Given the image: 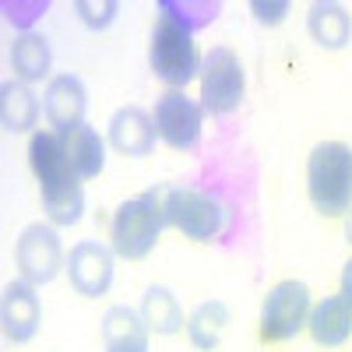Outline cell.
Returning a JSON list of instances; mask_svg holds the SVG:
<instances>
[{
	"label": "cell",
	"instance_id": "obj_1",
	"mask_svg": "<svg viewBox=\"0 0 352 352\" xmlns=\"http://www.w3.org/2000/svg\"><path fill=\"white\" fill-rule=\"evenodd\" d=\"M28 162L39 180V194H43V212L50 219V226H74L85 212V190L81 180L71 173L64 144L56 131H36L28 141Z\"/></svg>",
	"mask_w": 352,
	"mask_h": 352
},
{
	"label": "cell",
	"instance_id": "obj_2",
	"mask_svg": "<svg viewBox=\"0 0 352 352\" xmlns=\"http://www.w3.org/2000/svg\"><path fill=\"white\" fill-rule=\"evenodd\" d=\"M166 226H169V215H166V187H152V190H144V194L124 201L120 208L113 212L109 247H113L116 257L141 261V257L152 254V247L159 243Z\"/></svg>",
	"mask_w": 352,
	"mask_h": 352
},
{
	"label": "cell",
	"instance_id": "obj_3",
	"mask_svg": "<svg viewBox=\"0 0 352 352\" xmlns=\"http://www.w3.org/2000/svg\"><path fill=\"white\" fill-rule=\"evenodd\" d=\"M307 194L314 208L338 219L352 208V148L342 141H320L307 159Z\"/></svg>",
	"mask_w": 352,
	"mask_h": 352
},
{
	"label": "cell",
	"instance_id": "obj_4",
	"mask_svg": "<svg viewBox=\"0 0 352 352\" xmlns=\"http://www.w3.org/2000/svg\"><path fill=\"white\" fill-rule=\"evenodd\" d=\"M148 64H152V74L159 81H166L169 88H180V92L187 88V81H194L201 74V56H197L194 32L166 8H159V18H155V28H152Z\"/></svg>",
	"mask_w": 352,
	"mask_h": 352
},
{
	"label": "cell",
	"instance_id": "obj_5",
	"mask_svg": "<svg viewBox=\"0 0 352 352\" xmlns=\"http://www.w3.org/2000/svg\"><path fill=\"white\" fill-rule=\"evenodd\" d=\"M310 310H314V303H310L307 282L282 278L278 285L268 289V296H264V303H261V320H257L261 342L282 345L289 338H296L307 328Z\"/></svg>",
	"mask_w": 352,
	"mask_h": 352
},
{
	"label": "cell",
	"instance_id": "obj_6",
	"mask_svg": "<svg viewBox=\"0 0 352 352\" xmlns=\"http://www.w3.org/2000/svg\"><path fill=\"white\" fill-rule=\"evenodd\" d=\"M166 215L169 226L180 229L194 243H212L226 229V212L219 197L197 187H166Z\"/></svg>",
	"mask_w": 352,
	"mask_h": 352
},
{
	"label": "cell",
	"instance_id": "obj_7",
	"mask_svg": "<svg viewBox=\"0 0 352 352\" xmlns=\"http://www.w3.org/2000/svg\"><path fill=\"white\" fill-rule=\"evenodd\" d=\"M247 74L240 56L229 46H212L208 56L201 60V106L212 116H226L243 102Z\"/></svg>",
	"mask_w": 352,
	"mask_h": 352
},
{
	"label": "cell",
	"instance_id": "obj_8",
	"mask_svg": "<svg viewBox=\"0 0 352 352\" xmlns=\"http://www.w3.org/2000/svg\"><path fill=\"white\" fill-rule=\"evenodd\" d=\"M152 120H155L159 138L169 144V148H176V152H190V148H197V141H201L204 106L194 102L187 92H180V88H169L166 96H159Z\"/></svg>",
	"mask_w": 352,
	"mask_h": 352
},
{
	"label": "cell",
	"instance_id": "obj_9",
	"mask_svg": "<svg viewBox=\"0 0 352 352\" xmlns=\"http://www.w3.org/2000/svg\"><path fill=\"white\" fill-rule=\"evenodd\" d=\"M14 261H18V272L25 282L32 285H46L56 278V272L64 268V250H60V236L50 222H32L14 247Z\"/></svg>",
	"mask_w": 352,
	"mask_h": 352
},
{
	"label": "cell",
	"instance_id": "obj_10",
	"mask_svg": "<svg viewBox=\"0 0 352 352\" xmlns=\"http://www.w3.org/2000/svg\"><path fill=\"white\" fill-rule=\"evenodd\" d=\"M64 272L81 296H102L113 285V247H102L99 240H81L78 247H71Z\"/></svg>",
	"mask_w": 352,
	"mask_h": 352
},
{
	"label": "cell",
	"instance_id": "obj_11",
	"mask_svg": "<svg viewBox=\"0 0 352 352\" xmlns=\"http://www.w3.org/2000/svg\"><path fill=\"white\" fill-rule=\"evenodd\" d=\"M39 320H43V303L36 296V285L25 278L8 282L4 300H0V324H4L8 342H14V345L32 342L39 331Z\"/></svg>",
	"mask_w": 352,
	"mask_h": 352
},
{
	"label": "cell",
	"instance_id": "obj_12",
	"mask_svg": "<svg viewBox=\"0 0 352 352\" xmlns=\"http://www.w3.org/2000/svg\"><path fill=\"white\" fill-rule=\"evenodd\" d=\"M85 109H88V88L78 74H56L46 88L43 113L46 120L56 127V134H67L85 124Z\"/></svg>",
	"mask_w": 352,
	"mask_h": 352
},
{
	"label": "cell",
	"instance_id": "obj_13",
	"mask_svg": "<svg viewBox=\"0 0 352 352\" xmlns=\"http://www.w3.org/2000/svg\"><path fill=\"white\" fill-rule=\"evenodd\" d=\"M155 138H159V131H155V120H152L148 109L124 106V109L113 113V120H109V144L120 155H127V159L148 155L155 148Z\"/></svg>",
	"mask_w": 352,
	"mask_h": 352
},
{
	"label": "cell",
	"instance_id": "obj_14",
	"mask_svg": "<svg viewBox=\"0 0 352 352\" xmlns=\"http://www.w3.org/2000/svg\"><path fill=\"white\" fill-rule=\"evenodd\" d=\"M307 328H310L314 342L324 345V349L345 345L352 338V303L342 296V292L338 296H324L320 303H314Z\"/></svg>",
	"mask_w": 352,
	"mask_h": 352
},
{
	"label": "cell",
	"instance_id": "obj_15",
	"mask_svg": "<svg viewBox=\"0 0 352 352\" xmlns=\"http://www.w3.org/2000/svg\"><path fill=\"white\" fill-rule=\"evenodd\" d=\"M60 144H64V155H67V166L78 180H92V176L102 173L106 166V141L99 138L96 127H74L67 134H60Z\"/></svg>",
	"mask_w": 352,
	"mask_h": 352
},
{
	"label": "cell",
	"instance_id": "obj_16",
	"mask_svg": "<svg viewBox=\"0 0 352 352\" xmlns=\"http://www.w3.org/2000/svg\"><path fill=\"white\" fill-rule=\"evenodd\" d=\"M102 345L106 352H148V328L138 310L109 307L102 317Z\"/></svg>",
	"mask_w": 352,
	"mask_h": 352
},
{
	"label": "cell",
	"instance_id": "obj_17",
	"mask_svg": "<svg viewBox=\"0 0 352 352\" xmlns=\"http://www.w3.org/2000/svg\"><path fill=\"white\" fill-rule=\"evenodd\" d=\"M307 32L320 50H342L352 39V14L335 0H317L307 14Z\"/></svg>",
	"mask_w": 352,
	"mask_h": 352
},
{
	"label": "cell",
	"instance_id": "obj_18",
	"mask_svg": "<svg viewBox=\"0 0 352 352\" xmlns=\"http://www.w3.org/2000/svg\"><path fill=\"white\" fill-rule=\"evenodd\" d=\"M11 71H14V81H25V85H32V81H43L53 67V50L46 43V36L39 32H21L14 36L11 43Z\"/></svg>",
	"mask_w": 352,
	"mask_h": 352
},
{
	"label": "cell",
	"instance_id": "obj_19",
	"mask_svg": "<svg viewBox=\"0 0 352 352\" xmlns=\"http://www.w3.org/2000/svg\"><path fill=\"white\" fill-rule=\"evenodd\" d=\"M39 99L25 81H4L0 88V124L8 134H25L39 124Z\"/></svg>",
	"mask_w": 352,
	"mask_h": 352
},
{
	"label": "cell",
	"instance_id": "obj_20",
	"mask_svg": "<svg viewBox=\"0 0 352 352\" xmlns=\"http://www.w3.org/2000/svg\"><path fill=\"white\" fill-rule=\"evenodd\" d=\"M226 328H229V307L222 300H204L187 317V338L201 352H215L222 345Z\"/></svg>",
	"mask_w": 352,
	"mask_h": 352
},
{
	"label": "cell",
	"instance_id": "obj_21",
	"mask_svg": "<svg viewBox=\"0 0 352 352\" xmlns=\"http://www.w3.org/2000/svg\"><path fill=\"white\" fill-rule=\"evenodd\" d=\"M138 314L144 320V328L155 331V335H176V331L184 328V310H180V303H176V296H173L166 285L144 289Z\"/></svg>",
	"mask_w": 352,
	"mask_h": 352
},
{
	"label": "cell",
	"instance_id": "obj_22",
	"mask_svg": "<svg viewBox=\"0 0 352 352\" xmlns=\"http://www.w3.org/2000/svg\"><path fill=\"white\" fill-rule=\"evenodd\" d=\"M116 11H120V4H113V0L109 4H88V0H78V14H81V21L88 28H106Z\"/></svg>",
	"mask_w": 352,
	"mask_h": 352
},
{
	"label": "cell",
	"instance_id": "obj_23",
	"mask_svg": "<svg viewBox=\"0 0 352 352\" xmlns=\"http://www.w3.org/2000/svg\"><path fill=\"white\" fill-rule=\"evenodd\" d=\"M250 11L257 14V21H261V25H278V21L285 18L289 4H264V0H254Z\"/></svg>",
	"mask_w": 352,
	"mask_h": 352
},
{
	"label": "cell",
	"instance_id": "obj_24",
	"mask_svg": "<svg viewBox=\"0 0 352 352\" xmlns=\"http://www.w3.org/2000/svg\"><path fill=\"white\" fill-rule=\"evenodd\" d=\"M342 296L352 303V257L345 261V268H342Z\"/></svg>",
	"mask_w": 352,
	"mask_h": 352
},
{
	"label": "cell",
	"instance_id": "obj_25",
	"mask_svg": "<svg viewBox=\"0 0 352 352\" xmlns=\"http://www.w3.org/2000/svg\"><path fill=\"white\" fill-rule=\"evenodd\" d=\"M345 240H349V247H352V215L345 219Z\"/></svg>",
	"mask_w": 352,
	"mask_h": 352
}]
</instances>
